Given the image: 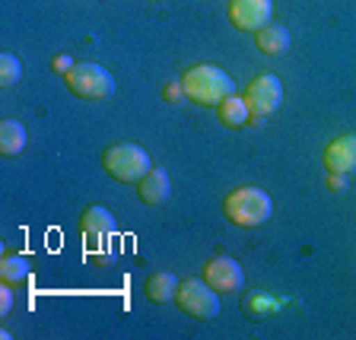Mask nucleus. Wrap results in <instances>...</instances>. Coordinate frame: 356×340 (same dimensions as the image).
<instances>
[{
    "instance_id": "19",
    "label": "nucleus",
    "mask_w": 356,
    "mask_h": 340,
    "mask_svg": "<svg viewBox=\"0 0 356 340\" xmlns=\"http://www.w3.org/2000/svg\"><path fill=\"white\" fill-rule=\"evenodd\" d=\"M74 64H76V60L70 58V54H54V58H51V70H54V74H60V76L70 74V70H74Z\"/></svg>"
},
{
    "instance_id": "1",
    "label": "nucleus",
    "mask_w": 356,
    "mask_h": 340,
    "mask_svg": "<svg viewBox=\"0 0 356 340\" xmlns=\"http://www.w3.org/2000/svg\"><path fill=\"white\" fill-rule=\"evenodd\" d=\"M270 213H274V200L258 185H242L222 197V216L238 229H258L261 222L270 220Z\"/></svg>"
},
{
    "instance_id": "4",
    "label": "nucleus",
    "mask_w": 356,
    "mask_h": 340,
    "mask_svg": "<svg viewBox=\"0 0 356 340\" xmlns=\"http://www.w3.org/2000/svg\"><path fill=\"white\" fill-rule=\"evenodd\" d=\"M64 80L67 89L83 102H105V99L115 96V76L102 64H92V60L74 64V70L64 74Z\"/></svg>"
},
{
    "instance_id": "6",
    "label": "nucleus",
    "mask_w": 356,
    "mask_h": 340,
    "mask_svg": "<svg viewBox=\"0 0 356 340\" xmlns=\"http://www.w3.org/2000/svg\"><path fill=\"white\" fill-rule=\"evenodd\" d=\"M245 102L252 108V124L264 121L267 115H274L283 105V83L277 74H258L248 89H245Z\"/></svg>"
},
{
    "instance_id": "8",
    "label": "nucleus",
    "mask_w": 356,
    "mask_h": 340,
    "mask_svg": "<svg viewBox=\"0 0 356 340\" xmlns=\"http://www.w3.org/2000/svg\"><path fill=\"white\" fill-rule=\"evenodd\" d=\"M274 0H229V22L238 32H258L270 26Z\"/></svg>"
},
{
    "instance_id": "5",
    "label": "nucleus",
    "mask_w": 356,
    "mask_h": 340,
    "mask_svg": "<svg viewBox=\"0 0 356 340\" xmlns=\"http://www.w3.org/2000/svg\"><path fill=\"white\" fill-rule=\"evenodd\" d=\"M172 302L197 321H210L220 315V293H216L204 277H200V280H178V289H175V299H172Z\"/></svg>"
},
{
    "instance_id": "21",
    "label": "nucleus",
    "mask_w": 356,
    "mask_h": 340,
    "mask_svg": "<svg viewBox=\"0 0 356 340\" xmlns=\"http://www.w3.org/2000/svg\"><path fill=\"white\" fill-rule=\"evenodd\" d=\"M327 188L331 191H343L347 188V175L343 172H327Z\"/></svg>"
},
{
    "instance_id": "9",
    "label": "nucleus",
    "mask_w": 356,
    "mask_h": 340,
    "mask_svg": "<svg viewBox=\"0 0 356 340\" xmlns=\"http://www.w3.org/2000/svg\"><path fill=\"white\" fill-rule=\"evenodd\" d=\"M115 229H118L115 213H111L108 207H102V204H92V207H86L80 213V232L86 236L89 245L111 238V236H115Z\"/></svg>"
},
{
    "instance_id": "14",
    "label": "nucleus",
    "mask_w": 356,
    "mask_h": 340,
    "mask_svg": "<svg viewBox=\"0 0 356 340\" xmlns=\"http://www.w3.org/2000/svg\"><path fill=\"white\" fill-rule=\"evenodd\" d=\"M29 143V131L22 127V121L3 118L0 121V153L3 156H19Z\"/></svg>"
},
{
    "instance_id": "16",
    "label": "nucleus",
    "mask_w": 356,
    "mask_h": 340,
    "mask_svg": "<svg viewBox=\"0 0 356 340\" xmlns=\"http://www.w3.org/2000/svg\"><path fill=\"white\" fill-rule=\"evenodd\" d=\"M175 289H178V277L172 274V270H159V274H153L147 280L143 293H147V299L153 305H163V302H172V299H175Z\"/></svg>"
},
{
    "instance_id": "11",
    "label": "nucleus",
    "mask_w": 356,
    "mask_h": 340,
    "mask_svg": "<svg viewBox=\"0 0 356 340\" xmlns=\"http://www.w3.org/2000/svg\"><path fill=\"white\" fill-rule=\"evenodd\" d=\"M325 169L327 172H356V133H341L325 147Z\"/></svg>"
},
{
    "instance_id": "13",
    "label": "nucleus",
    "mask_w": 356,
    "mask_h": 340,
    "mask_svg": "<svg viewBox=\"0 0 356 340\" xmlns=\"http://www.w3.org/2000/svg\"><path fill=\"white\" fill-rule=\"evenodd\" d=\"M216 118H220L222 127H245V124H252V108H248V102H245V96L238 99L236 92H232L229 99H222L220 105H216Z\"/></svg>"
},
{
    "instance_id": "2",
    "label": "nucleus",
    "mask_w": 356,
    "mask_h": 340,
    "mask_svg": "<svg viewBox=\"0 0 356 340\" xmlns=\"http://www.w3.org/2000/svg\"><path fill=\"white\" fill-rule=\"evenodd\" d=\"M188 102L194 105H220L222 99H229L236 92V80H232L222 67L216 64H197L181 76Z\"/></svg>"
},
{
    "instance_id": "7",
    "label": "nucleus",
    "mask_w": 356,
    "mask_h": 340,
    "mask_svg": "<svg viewBox=\"0 0 356 340\" xmlns=\"http://www.w3.org/2000/svg\"><path fill=\"white\" fill-rule=\"evenodd\" d=\"M200 277L216 289V293H238L245 286V270L236 258L229 254H216V258L204 261V270Z\"/></svg>"
},
{
    "instance_id": "10",
    "label": "nucleus",
    "mask_w": 356,
    "mask_h": 340,
    "mask_svg": "<svg viewBox=\"0 0 356 340\" xmlns=\"http://www.w3.org/2000/svg\"><path fill=\"white\" fill-rule=\"evenodd\" d=\"M137 194H140V204L147 207H163L172 197V178L163 165H153L147 175L137 181Z\"/></svg>"
},
{
    "instance_id": "15",
    "label": "nucleus",
    "mask_w": 356,
    "mask_h": 340,
    "mask_svg": "<svg viewBox=\"0 0 356 340\" xmlns=\"http://www.w3.org/2000/svg\"><path fill=\"white\" fill-rule=\"evenodd\" d=\"M29 277H32V267H29V261L22 258V254H16V252H7L3 258H0V280L7 283V286H26L29 283Z\"/></svg>"
},
{
    "instance_id": "17",
    "label": "nucleus",
    "mask_w": 356,
    "mask_h": 340,
    "mask_svg": "<svg viewBox=\"0 0 356 340\" xmlns=\"http://www.w3.org/2000/svg\"><path fill=\"white\" fill-rule=\"evenodd\" d=\"M19 76H22L19 58H16L13 51H3V54H0V86H3V89L16 86V83H19Z\"/></svg>"
},
{
    "instance_id": "12",
    "label": "nucleus",
    "mask_w": 356,
    "mask_h": 340,
    "mask_svg": "<svg viewBox=\"0 0 356 340\" xmlns=\"http://www.w3.org/2000/svg\"><path fill=\"white\" fill-rule=\"evenodd\" d=\"M254 48L267 58H277V54L289 51V29L286 26H264V29L254 32Z\"/></svg>"
},
{
    "instance_id": "3",
    "label": "nucleus",
    "mask_w": 356,
    "mask_h": 340,
    "mask_svg": "<svg viewBox=\"0 0 356 340\" xmlns=\"http://www.w3.org/2000/svg\"><path fill=\"white\" fill-rule=\"evenodd\" d=\"M102 169L108 178L121 181V185H131V181H140L153 169V159L140 143H115L102 153Z\"/></svg>"
},
{
    "instance_id": "20",
    "label": "nucleus",
    "mask_w": 356,
    "mask_h": 340,
    "mask_svg": "<svg viewBox=\"0 0 356 340\" xmlns=\"http://www.w3.org/2000/svg\"><path fill=\"white\" fill-rule=\"evenodd\" d=\"M13 311V286H0V315H10Z\"/></svg>"
},
{
    "instance_id": "18",
    "label": "nucleus",
    "mask_w": 356,
    "mask_h": 340,
    "mask_svg": "<svg viewBox=\"0 0 356 340\" xmlns=\"http://www.w3.org/2000/svg\"><path fill=\"white\" fill-rule=\"evenodd\" d=\"M163 99L169 105H178L181 99H188L185 96V86H181V80H172V83H165V89H163Z\"/></svg>"
}]
</instances>
